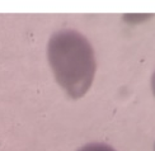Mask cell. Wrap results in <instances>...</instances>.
I'll return each mask as SVG.
<instances>
[{"label":"cell","instance_id":"6da1fadb","mask_svg":"<svg viewBox=\"0 0 155 151\" xmlns=\"http://www.w3.org/2000/svg\"><path fill=\"white\" fill-rule=\"evenodd\" d=\"M47 56L57 83L69 97L80 98L93 83L97 64L94 51L81 33L64 29L51 37Z\"/></svg>","mask_w":155,"mask_h":151},{"label":"cell","instance_id":"7a4b0ae2","mask_svg":"<svg viewBox=\"0 0 155 151\" xmlns=\"http://www.w3.org/2000/svg\"><path fill=\"white\" fill-rule=\"evenodd\" d=\"M79 151H116L111 146L104 143H89V145L81 147Z\"/></svg>","mask_w":155,"mask_h":151},{"label":"cell","instance_id":"3957f363","mask_svg":"<svg viewBox=\"0 0 155 151\" xmlns=\"http://www.w3.org/2000/svg\"><path fill=\"white\" fill-rule=\"evenodd\" d=\"M151 88H153L154 95H155V73L153 74V77H151Z\"/></svg>","mask_w":155,"mask_h":151}]
</instances>
